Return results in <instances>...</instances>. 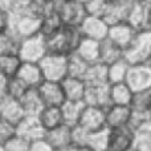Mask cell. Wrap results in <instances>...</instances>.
I'll use <instances>...</instances> for the list:
<instances>
[{"mask_svg": "<svg viewBox=\"0 0 151 151\" xmlns=\"http://www.w3.org/2000/svg\"><path fill=\"white\" fill-rule=\"evenodd\" d=\"M151 56V31H139L135 33L133 41L125 49L123 60L129 65L145 64Z\"/></svg>", "mask_w": 151, "mask_h": 151, "instance_id": "7a4b0ae2", "label": "cell"}, {"mask_svg": "<svg viewBox=\"0 0 151 151\" xmlns=\"http://www.w3.org/2000/svg\"><path fill=\"white\" fill-rule=\"evenodd\" d=\"M88 68L89 64L85 63L77 53H72V55L68 56V77L83 80Z\"/></svg>", "mask_w": 151, "mask_h": 151, "instance_id": "836d02e7", "label": "cell"}, {"mask_svg": "<svg viewBox=\"0 0 151 151\" xmlns=\"http://www.w3.org/2000/svg\"><path fill=\"white\" fill-rule=\"evenodd\" d=\"M45 55H47V45H45V39L41 35L21 40L17 56L23 63L39 64Z\"/></svg>", "mask_w": 151, "mask_h": 151, "instance_id": "5b68a950", "label": "cell"}, {"mask_svg": "<svg viewBox=\"0 0 151 151\" xmlns=\"http://www.w3.org/2000/svg\"><path fill=\"white\" fill-rule=\"evenodd\" d=\"M123 55H125V50L107 37L99 42V63L104 65L109 66L117 61L123 60Z\"/></svg>", "mask_w": 151, "mask_h": 151, "instance_id": "7402d4cb", "label": "cell"}, {"mask_svg": "<svg viewBox=\"0 0 151 151\" xmlns=\"http://www.w3.org/2000/svg\"><path fill=\"white\" fill-rule=\"evenodd\" d=\"M137 31L134 28H131L127 23H118L114 25L109 27V35L107 39L111 40L114 44H117L119 48H122L123 50L130 45V42L133 41L134 36H135Z\"/></svg>", "mask_w": 151, "mask_h": 151, "instance_id": "d6986e66", "label": "cell"}, {"mask_svg": "<svg viewBox=\"0 0 151 151\" xmlns=\"http://www.w3.org/2000/svg\"><path fill=\"white\" fill-rule=\"evenodd\" d=\"M45 139L55 149V151H61L69 149L72 146V127L66 125H61L58 127L45 133Z\"/></svg>", "mask_w": 151, "mask_h": 151, "instance_id": "e0dca14e", "label": "cell"}, {"mask_svg": "<svg viewBox=\"0 0 151 151\" xmlns=\"http://www.w3.org/2000/svg\"><path fill=\"white\" fill-rule=\"evenodd\" d=\"M150 20H151V5L135 0L130 12H129L126 23L134 28L137 32L147 31L150 29Z\"/></svg>", "mask_w": 151, "mask_h": 151, "instance_id": "30bf717a", "label": "cell"}, {"mask_svg": "<svg viewBox=\"0 0 151 151\" xmlns=\"http://www.w3.org/2000/svg\"><path fill=\"white\" fill-rule=\"evenodd\" d=\"M78 125L82 129H85L88 133H93V131H98L102 129H106V123H105V110L99 109V107L93 106H86L83 110L81 119Z\"/></svg>", "mask_w": 151, "mask_h": 151, "instance_id": "9a60e30c", "label": "cell"}, {"mask_svg": "<svg viewBox=\"0 0 151 151\" xmlns=\"http://www.w3.org/2000/svg\"><path fill=\"white\" fill-rule=\"evenodd\" d=\"M129 66L130 65L125 60L117 61V63L107 66V82H109V85L126 82V78H127V73H129Z\"/></svg>", "mask_w": 151, "mask_h": 151, "instance_id": "1f68e13d", "label": "cell"}, {"mask_svg": "<svg viewBox=\"0 0 151 151\" xmlns=\"http://www.w3.org/2000/svg\"><path fill=\"white\" fill-rule=\"evenodd\" d=\"M16 135L27 139L28 142H33L45 137V130L41 126L37 117H25L16 126Z\"/></svg>", "mask_w": 151, "mask_h": 151, "instance_id": "4fadbf2b", "label": "cell"}, {"mask_svg": "<svg viewBox=\"0 0 151 151\" xmlns=\"http://www.w3.org/2000/svg\"><path fill=\"white\" fill-rule=\"evenodd\" d=\"M16 77L20 78L29 89H37L45 81L41 68L37 63H23Z\"/></svg>", "mask_w": 151, "mask_h": 151, "instance_id": "ac0fdd59", "label": "cell"}, {"mask_svg": "<svg viewBox=\"0 0 151 151\" xmlns=\"http://www.w3.org/2000/svg\"><path fill=\"white\" fill-rule=\"evenodd\" d=\"M131 117V110L129 106H118L111 105L105 110V123L106 129L115 130L121 127H127Z\"/></svg>", "mask_w": 151, "mask_h": 151, "instance_id": "5bb4252c", "label": "cell"}, {"mask_svg": "<svg viewBox=\"0 0 151 151\" xmlns=\"http://www.w3.org/2000/svg\"><path fill=\"white\" fill-rule=\"evenodd\" d=\"M147 64H150V65H151V56H150V58H149V61H147Z\"/></svg>", "mask_w": 151, "mask_h": 151, "instance_id": "681fc988", "label": "cell"}, {"mask_svg": "<svg viewBox=\"0 0 151 151\" xmlns=\"http://www.w3.org/2000/svg\"><path fill=\"white\" fill-rule=\"evenodd\" d=\"M61 151H76L74 147H69V149H65V150H61Z\"/></svg>", "mask_w": 151, "mask_h": 151, "instance_id": "7dc6e473", "label": "cell"}, {"mask_svg": "<svg viewBox=\"0 0 151 151\" xmlns=\"http://www.w3.org/2000/svg\"><path fill=\"white\" fill-rule=\"evenodd\" d=\"M31 4L33 7L35 15L37 17H42L45 13L50 12V5L52 0H31Z\"/></svg>", "mask_w": 151, "mask_h": 151, "instance_id": "60d3db41", "label": "cell"}, {"mask_svg": "<svg viewBox=\"0 0 151 151\" xmlns=\"http://www.w3.org/2000/svg\"><path fill=\"white\" fill-rule=\"evenodd\" d=\"M83 104L86 106L99 107L106 110L111 106V98H110V85L102 86H88L86 85L85 96H83Z\"/></svg>", "mask_w": 151, "mask_h": 151, "instance_id": "8fae6325", "label": "cell"}, {"mask_svg": "<svg viewBox=\"0 0 151 151\" xmlns=\"http://www.w3.org/2000/svg\"><path fill=\"white\" fill-rule=\"evenodd\" d=\"M135 0H105L107 8H130Z\"/></svg>", "mask_w": 151, "mask_h": 151, "instance_id": "7bdbcfd3", "label": "cell"}, {"mask_svg": "<svg viewBox=\"0 0 151 151\" xmlns=\"http://www.w3.org/2000/svg\"><path fill=\"white\" fill-rule=\"evenodd\" d=\"M11 28V16L5 12L0 11V33L9 31Z\"/></svg>", "mask_w": 151, "mask_h": 151, "instance_id": "ee69618b", "label": "cell"}, {"mask_svg": "<svg viewBox=\"0 0 151 151\" xmlns=\"http://www.w3.org/2000/svg\"><path fill=\"white\" fill-rule=\"evenodd\" d=\"M37 118H39L41 126L44 127L45 133L64 125V119H63V114H61L60 107H44L41 110V113L37 115Z\"/></svg>", "mask_w": 151, "mask_h": 151, "instance_id": "cb8c5ba5", "label": "cell"}, {"mask_svg": "<svg viewBox=\"0 0 151 151\" xmlns=\"http://www.w3.org/2000/svg\"><path fill=\"white\" fill-rule=\"evenodd\" d=\"M107 151H109V150H107Z\"/></svg>", "mask_w": 151, "mask_h": 151, "instance_id": "db71d44e", "label": "cell"}, {"mask_svg": "<svg viewBox=\"0 0 151 151\" xmlns=\"http://www.w3.org/2000/svg\"><path fill=\"white\" fill-rule=\"evenodd\" d=\"M83 81L88 86H102L107 85V66L101 63L89 65Z\"/></svg>", "mask_w": 151, "mask_h": 151, "instance_id": "d4e9b609", "label": "cell"}, {"mask_svg": "<svg viewBox=\"0 0 151 151\" xmlns=\"http://www.w3.org/2000/svg\"><path fill=\"white\" fill-rule=\"evenodd\" d=\"M82 40L83 36L80 31V27L64 25L57 33L45 39L47 53L69 56L76 53Z\"/></svg>", "mask_w": 151, "mask_h": 151, "instance_id": "6da1fadb", "label": "cell"}, {"mask_svg": "<svg viewBox=\"0 0 151 151\" xmlns=\"http://www.w3.org/2000/svg\"><path fill=\"white\" fill-rule=\"evenodd\" d=\"M134 149L138 151H151V119L135 131Z\"/></svg>", "mask_w": 151, "mask_h": 151, "instance_id": "e575fe53", "label": "cell"}, {"mask_svg": "<svg viewBox=\"0 0 151 151\" xmlns=\"http://www.w3.org/2000/svg\"><path fill=\"white\" fill-rule=\"evenodd\" d=\"M109 129L89 133L86 146L90 151H107L109 150Z\"/></svg>", "mask_w": 151, "mask_h": 151, "instance_id": "f546056e", "label": "cell"}, {"mask_svg": "<svg viewBox=\"0 0 151 151\" xmlns=\"http://www.w3.org/2000/svg\"><path fill=\"white\" fill-rule=\"evenodd\" d=\"M0 151H4V147H3L1 145H0Z\"/></svg>", "mask_w": 151, "mask_h": 151, "instance_id": "f907efd6", "label": "cell"}, {"mask_svg": "<svg viewBox=\"0 0 151 151\" xmlns=\"http://www.w3.org/2000/svg\"><path fill=\"white\" fill-rule=\"evenodd\" d=\"M24 117L25 114H24L17 99L5 97L4 99L0 101V119L1 121L16 127Z\"/></svg>", "mask_w": 151, "mask_h": 151, "instance_id": "2e32d148", "label": "cell"}, {"mask_svg": "<svg viewBox=\"0 0 151 151\" xmlns=\"http://www.w3.org/2000/svg\"><path fill=\"white\" fill-rule=\"evenodd\" d=\"M28 86L17 77H12L8 80V90H7V97L13 99H20L23 94L28 90Z\"/></svg>", "mask_w": 151, "mask_h": 151, "instance_id": "d590c367", "label": "cell"}, {"mask_svg": "<svg viewBox=\"0 0 151 151\" xmlns=\"http://www.w3.org/2000/svg\"><path fill=\"white\" fill-rule=\"evenodd\" d=\"M23 61L20 60L17 55L13 56H1L0 57V74L7 78H12L17 76Z\"/></svg>", "mask_w": 151, "mask_h": 151, "instance_id": "d6a6232c", "label": "cell"}, {"mask_svg": "<svg viewBox=\"0 0 151 151\" xmlns=\"http://www.w3.org/2000/svg\"><path fill=\"white\" fill-rule=\"evenodd\" d=\"M16 4H17V0H0V11L11 15L15 9Z\"/></svg>", "mask_w": 151, "mask_h": 151, "instance_id": "f6af8a7d", "label": "cell"}, {"mask_svg": "<svg viewBox=\"0 0 151 151\" xmlns=\"http://www.w3.org/2000/svg\"><path fill=\"white\" fill-rule=\"evenodd\" d=\"M150 31H151V20H150Z\"/></svg>", "mask_w": 151, "mask_h": 151, "instance_id": "f5cc1de1", "label": "cell"}, {"mask_svg": "<svg viewBox=\"0 0 151 151\" xmlns=\"http://www.w3.org/2000/svg\"><path fill=\"white\" fill-rule=\"evenodd\" d=\"M86 105L83 102H72V101H65V104L60 107L61 114H63L64 125L66 126H77L80 123L81 115H82L83 110H85Z\"/></svg>", "mask_w": 151, "mask_h": 151, "instance_id": "603a6c76", "label": "cell"}, {"mask_svg": "<svg viewBox=\"0 0 151 151\" xmlns=\"http://www.w3.org/2000/svg\"><path fill=\"white\" fill-rule=\"evenodd\" d=\"M50 11L57 13L64 25L80 27L88 16L85 5L77 0H52Z\"/></svg>", "mask_w": 151, "mask_h": 151, "instance_id": "3957f363", "label": "cell"}, {"mask_svg": "<svg viewBox=\"0 0 151 151\" xmlns=\"http://www.w3.org/2000/svg\"><path fill=\"white\" fill-rule=\"evenodd\" d=\"M29 151H55L52 146L49 145V142L45 138L37 139V141L31 142V146H29Z\"/></svg>", "mask_w": 151, "mask_h": 151, "instance_id": "b9f144b4", "label": "cell"}, {"mask_svg": "<svg viewBox=\"0 0 151 151\" xmlns=\"http://www.w3.org/2000/svg\"><path fill=\"white\" fill-rule=\"evenodd\" d=\"M109 131V151H127L134 149L135 133L130 127H121Z\"/></svg>", "mask_w": 151, "mask_h": 151, "instance_id": "7c38bea8", "label": "cell"}, {"mask_svg": "<svg viewBox=\"0 0 151 151\" xmlns=\"http://www.w3.org/2000/svg\"><path fill=\"white\" fill-rule=\"evenodd\" d=\"M77 1L82 3V4H83V5H85V4H86V3H88V1H90V0H77Z\"/></svg>", "mask_w": 151, "mask_h": 151, "instance_id": "c3c4849f", "label": "cell"}, {"mask_svg": "<svg viewBox=\"0 0 151 151\" xmlns=\"http://www.w3.org/2000/svg\"><path fill=\"white\" fill-rule=\"evenodd\" d=\"M76 53L89 65L99 63V42L94 41V40L83 39Z\"/></svg>", "mask_w": 151, "mask_h": 151, "instance_id": "484cf974", "label": "cell"}, {"mask_svg": "<svg viewBox=\"0 0 151 151\" xmlns=\"http://www.w3.org/2000/svg\"><path fill=\"white\" fill-rule=\"evenodd\" d=\"M126 83L133 91L151 89V65L147 63L130 65Z\"/></svg>", "mask_w": 151, "mask_h": 151, "instance_id": "8992f818", "label": "cell"}, {"mask_svg": "<svg viewBox=\"0 0 151 151\" xmlns=\"http://www.w3.org/2000/svg\"><path fill=\"white\" fill-rule=\"evenodd\" d=\"M21 40L12 31L0 33V57L1 56H13L19 53Z\"/></svg>", "mask_w": 151, "mask_h": 151, "instance_id": "4dcf8cb0", "label": "cell"}, {"mask_svg": "<svg viewBox=\"0 0 151 151\" xmlns=\"http://www.w3.org/2000/svg\"><path fill=\"white\" fill-rule=\"evenodd\" d=\"M37 90L45 107H61L65 104V96H64L61 82L44 81L37 88Z\"/></svg>", "mask_w": 151, "mask_h": 151, "instance_id": "9c48e42d", "label": "cell"}, {"mask_svg": "<svg viewBox=\"0 0 151 151\" xmlns=\"http://www.w3.org/2000/svg\"><path fill=\"white\" fill-rule=\"evenodd\" d=\"M39 65L45 81L61 82L68 77V56L47 53Z\"/></svg>", "mask_w": 151, "mask_h": 151, "instance_id": "277c9868", "label": "cell"}, {"mask_svg": "<svg viewBox=\"0 0 151 151\" xmlns=\"http://www.w3.org/2000/svg\"><path fill=\"white\" fill-rule=\"evenodd\" d=\"M89 133L82 129L80 125L72 127V146L73 147H85Z\"/></svg>", "mask_w": 151, "mask_h": 151, "instance_id": "f35d334b", "label": "cell"}, {"mask_svg": "<svg viewBox=\"0 0 151 151\" xmlns=\"http://www.w3.org/2000/svg\"><path fill=\"white\" fill-rule=\"evenodd\" d=\"M85 9L88 16H96V17L104 19V15L106 12L105 0H90L85 4Z\"/></svg>", "mask_w": 151, "mask_h": 151, "instance_id": "8d00e7d4", "label": "cell"}, {"mask_svg": "<svg viewBox=\"0 0 151 151\" xmlns=\"http://www.w3.org/2000/svg\"><path fill=\"white\" fill-rule=\"evenodd\" d=\"M133 93L134 91L129 88V85L126 82L110 85V98H111V105L130 106Z\"/></svg>", "mask_w": 151, "mask_h": 151, "instance_id": "4316f807", "label": "cell"}, {"mask_svg": "<svg viewBox=\"0 0 151 151\" xmlns=\"http://www.w3.org/2000/svg\"><path fill=\"white\" fill-rule=\"evenodd\" d=\"M16 135V127L0 119V145H5L11 138Z\"/></svg>", "mask_w": 151, "mask_h": 151, "instance_id": "ab89813d", "label": "cell"}, {"mask_svg": "<svg viewBox=\"0 0 151 151\" xmlns=\"http://www.w3.org/2000/svg\"><path fill=\"white\" fill-rule=\"evenodd\" d=\"M19 104H20L24 114L28 117H37L45 107L37 89H28L23 94V97L19 99Z\"/></svg>", "mask_w": 151, "mask_h": 151, "instance_id": "ffe728a7", "label": "cell"}, {"mask_svg": "<svg viewBox=\"0 0 151 151\" xmlns=\"http://www.w3.org/2000/svg\"><path fill=\"white\" fill-rule=\"evenodd\" d=\"M64 27L61 19L58 17L57 13L55 12H48L45 13L41 17V24H40V35H41L44 39L53 36L55 33H57L61 28Z\"/></svg>", "mask_w": 151, "mask_h": 151, "instance_id": "f1b7e54d", "label": "cell"}, {"mask_svg": "<svg viewBox=\"0 0 151 151\" xmlns=\"http://www.w3.org/2000/svg\"><path fill=\"white\" fill-rule=\"evenodd\" d=\"M29 146H31V142L19 135H15L5 145H3L4 151H29Z\"/></svg>", "mask_w": 151, "mask_h": 151, "instance_id": "74e56055", "label": "cell"}, {"mask_svg": "<svg viewBox=\"0 0 151 151\" xmlns=\"http://www.w3.org/2000/svg\"><path fill=\"white\" fill-rule=\"evenodd\" d=\"M127 151H138L137 149H130V150H127Z\"/></svg>", "mask_w": 151, "mask_h": 151, "instance_id": "816d5d0a", "label": "cell"}, {"mask_svg": "<svg viewBox=\"0 0 151 151\" xmlns=\"http://www.w3.org/2000/svg\"><path fill=\"white\" fill-rule=\"evenodd\" d=\"M129 107L133 113L151 114V89L134 91Z\"/></svg>", "mask_w": 151, "mask_h": 151, "instance_id": "83f0119b", "label": "cell"}, {"mask_svg": "<svg viewBox=\"0 0 151 151\" xmlns=\"http://www.w3.org/2000/svg\"><path fill=\"white\" fill-rule=\"evenodd\" d=\"M63 91L65 96V101L72 102H82L83 96L86 90V83L81 78L74 77H66L65 80L61 81Z\"/></svg>", "mask_w": 151, "mask_h": 151, "instance_id": "44dd1931", "label": "cell"}, {"mask_svg": "<svg viewBox=\"0 0 151 151\" xmlns=\"http://www.w3.org/2000/svg\"><path fill=\"white\" fill-rule=\"evenodd\" d=\"M80 31L82 33L83 39L94 40L101 42L109 35V25L101 17L96 16H86L83 21L80 24Z\"/></svg>", "mask_w": 151, "mask_h": 151, "instance_id": "ba28073f", "label": "cell"}, {"mask_svg": "<svg viewBox=\"0 0 151 151\" xmlns=\"http://www.w3.org/2000/svg\"><path fill=\"white\" fill-rule=\"evenodd\" d=\"M40 24H41V17L36 16H23V17L11 16L9 31H12L20 40H25L40 35Z\"/></svg>", "mask_w": 151, "mask_h": 151, "instance_id": "52a82bcc", "label": "cell"}, {"mask_svg": "<svg viewBox=\"0 0 151 151\" xmlns=\"http://www.w3.org/2000/svg\"><path fill=\"white\" fill-rule=\"evenodd\" d=\"M8 80H9V78L4 77L3 74H0V101H1V99H4L5 97H7Z\"/></svg>", "mask_w": 151, "mask_h": 151, "instance_id": "bcb514c9", "label": "cell"}]
</instances>
